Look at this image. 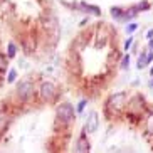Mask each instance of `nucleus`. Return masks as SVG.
Instances as JSON below:
<instances>
[{
    "instance_id": "nucleus-9",
    "label": "nucleus",
    "mask_w": 153,
    "mask_h": 153,
    "mask_svg": "<svg viewBox=\"0 0 153 153\" xmlns=\"http://www.w3.org/2000/svg\"><path fill=\"white\" fill-rule=\"evenodd\" d=\"M82 10H86V12H89V14H93V15H99L101 14V9L99 7H96V5H89V4H81L79 5Z\"/></svg>"
},
{
    "instance_id": "nucleus-13",
    "label": "nucleus",
    "mask_w": 153,
    "mask_h": 153,
    "mask_svg": "<svg viewBox=\"0 0 153 153\" xmlns=\"http://www.w3.org/2000/svg\"><path fill=\"white\" fill-rule=\"evenodd\" d=\"M15 52H17L15 44H14V42H9V45H7V56H9V57H14Z\"/></svg>"
},
{
    "instance_id": "nucleus-16",
    "label": "nucleus",
    "mask_w": 153,
    "mask_h": 153,
    "mask_svg": "<svg viewBox=\"0 0 153 153\" xmlns=\"http://www.w3.org/2000/svg\"><path fill=\"white\" fill-rule=\"evenodd\" d=\"M128 66H130V56L126 54L125 57H123V61H121V68L123 69H128Z\"/></svg>"
},
{
    "instance_id": "nucleus-5",
    "label": "nucleus",
    "mask_w": 153,
    "mask_h": 153,
    "mask_svg": "<svg viewBox=\"0 0 153 153\" xmlns=\"http://www.w3.org/2000/svg\"><path fill=\"white\" fill-rule=\"evenodd\" d=\"M145 108V101L141 96H133V98L126 103V111L130 114H141Z\"/></svg>"
},
{
    "instance_id": "nucleus-17",
    "label": "nucleus",
    "mask_w": 153,
    "mask_h": 153,
    "mask_svg": "<svg viewBox=\"0 0 153 153\" xmlns=\"http://www.w3.org/2000/svg\"><path fill=\"white\" fill-rule=\"evenodd\" d=\"M136 9H138L140 12H141V10H148V9H150V5L146 4V2H141V4H138V5H136Z\"/></svg>"
},
{
    "instance_id": "nucleus-3",
    "label": "nucleus",
    "mask_w": 153,
    "mask_h": 153,
    "mask_svg": "<svg viewBox=\"0 0 153 153\" xmlns=\"http://www.w3.org/2000/svg\"><path fill=\"white\" fill-rule=\"evenodd\" d=\"M59 91H57V86L51 81H44L41 82L39 86V98L44 101V103H52L56 98H57Z\"/></svg>"
},
{
    "instance_id": "nucleus-15",
    "label": "nucleus",
    "mask_w": 153,
    "mask_h": 153,
    "mask_svg": "<svg viewBox=\"0 0 153 153\" xmlns=\"http://www.w3.org/2000/svg\"><path fill=\"white\" fill-rule=\"evenodd\" d=\"M15 77H17V71H15V69H12V71L9 72V76H7V81H9V82H14Z\"/></svg>"
},
{
    "instance_id": "nucleus-18",
    "label": "nucleus",
    "mask_w": 153,
    "mask_h": 153,
    "mask_svg": "<svg viewBox=\"0 0 153 153\" xmlns=\"http://www.w3.org/2000/svg\"><path fill=\"white\" fill-rule=\"evenodd\" d=\"M131 44H133V39H131V37H128V39L125 41V49L128 51V49L131 47Z\"/></svg>"
},
{
    "instance_id": "nucleus-8",
    "label": "nucleus",
    "mask_w": 153,
    "mask_h": 153,
    "mask_svg": "<svg viewBox=\"0 0 153 153\" xmlns=\"http://www.w3.org/2000/svg\"><path fill=\"white\" fill-rule=\"evenodd\" d=\"M10 121V116H9V113L5 111L4 108L0 109V131H4L5 128H7V125H9Z\"/></svg>"
},
{
    "instance_id": "nucleus-25",
    "label": "nucleus",
    "mask_w": 153,
    "mask_h": 153,
    "mask_svg": "<svg viewBox=\"0 0 153 153\" xmlns=\"http://www.w3.org/2000/svg\"><path fill=\"white\" fill-rule=\"evenodd\" d=\"M150 88H153V79H152V81H150Z\"/></svg>"
},
{
    "instance_id": "nucleus-24",
    "label": "nucleus",
    "mask_w": 153,
    "mask_h": 153,
    "mask_svg": "<svg viewBox=\"0 0 153 153\" xmlns=\"http://www.w3.org/2000/svg\"><path fill=\"white\" fill-rule=\"evenodd\" d=\"M150 76H152V77H153V68H152V69H150Z\"/></svg>"
},
{
    "instance_id": "nucleus-23",
    "label": "nucleus",
    "mask_w": 153,
    "mask_h": 153,
    "mask_svg": "<svg viewBox=\"0 0 153 153\" xmlns=\"http://www.w3.org/2000/svg\"><path fill=\"white\" fill-rule=\"evenodd\" d=\"M150 51H153V39L150 41Z\"/></svg>"
},
{
    "instance_id": "nucleus-1",
    "label": "nucleus",
    "mask_w": 153,
    "mask_h": 153,
    "mask_svg": "<svg viewBox=\"0 0 153 153\" xmlns=\"http://www.w3.org/2000/svg\"><path fill=\"white\" fill-rule=\"evenodd\" d=\"M126 103H128L126 93H116V94L109 96V99L106 101V111H113V116H118L126 109Z\"/></svg>"
},
{
    "instance_id": "nucleus-14",
    "label": "nucleus",
    "mask_w": 153,
    "mask_h": 153,
    "mask_svg": "<svg viewBox=\"0 0 153 153\" xmlns=\"http://www.w3.org/2000/svg\"><path fill=\"white\" fill-rule=\"evenodd\" d=\"M136 29H138V25H136L135 22H131V24H128V25H126V32H128V34H133Z\"/></svg>"
},
{
    "instance_id": "nucleus-6",
    "label": "nucleus",
    "mask_w": 153,
    "mask_h": 153,
    "mask_svg": "<svg viewBox=\"0 0 153 153\" xmlns=\"http://www.w3.org/2000/svg\"><path fill=\"white\" fill-rule=\"evenodd\" d=\"M99 126V116L96 111H91L88 114V120H86V125H84V131L86 133H94Z\"/></svg>"
},
{
    "instance_id": "nucleus-10",
    "label": "nucleus",
    "mask_w": 153,
    "mask_h": 153,
    "mask_svg": "<svg viewBox=\"0 0 153 153\" xmlns=\"http://www.w3.org/2000/svg\"><path fill=\"white\" fill-rule=\"evenodd\" d=\"M111 15L113 19H116V20H125V10L120 9V7H111Z\"/></svg>"
},
{
    "instance_id": "nucleus-12",
    "label": "nucleus",
    "mask_w": 153,
    "mask_h": 153,
    "mask_svg": "<svg viewBox=\"0 0 153 153\" xmlns=\"http://www.w3.org/2000/svg\"><path fill=\"white\" fill-rule=\"evenodd\" d=\"M145 126H146V131H148L150 135H153V113H152V114H148L146 121H145Z\"/></svg>"
},
{
    "instance_id": "nucleus-4",
    "label": "nucleus",
    "mask_w": 153,
    "mask_h": 153,
    "mask_svg": "<svg viewBox=\"0 0 153 153\" xmlns=\"http://www.w3.org/2000/svg\"><path fill=\"white\" fill-rule=\"evenodd\" d=\"M15 94H17V98L20 99V101H27V99H30L32 94H34V82L29 81V79L19 82L17 89H15Z\"/></svg>"
},
{
    "instance_id": "nucleus-19",
    "label": "nucleus",
    "mask_w": 153,
    "mask_h": 153,
    "mask_svg": "<svg viewBox=\"0 0 153 153\" xmlns=\"http://www.w3.org/2000/svg\"><path fill=\"white\" fill-rule=\"evenodd\" d=\"M84 106H86V99H82L81 103L77 104V111L81 113V111H82V109H84Z\"/></svg>"
},
{
    "instance_id": "nucleus-21",
    "label": "nucleus",
    "mask_w": 153,
    "mask_h": 153,
    "mask_svg": "<svg viewBox=\"0 0 153 153\" xmlns=\"http://www.w3.org/2000/svg\"><path fill=\"white\" fill-rule=\"evenodd\" d=\"M146 57H148V62H152L153 61V51H148V52H146Z\"/></svg>"
},
{
    "instance_id": "nucleus-2",
    "label": "nucleus",
    "mask_w": 153,
    "mask_h": 153,
    "mask_svg": "<svg viewBox=\"0 0 153 153\" xmlns=\"http://www.w3.org/2000/svg\"><path fill=\"white\" fill-rule=\"evenodd\" d=\"M56 118H57V121L61 125L68 126L74 121V106L69 103H62L59 104L57 109H56Z\"/></svg>"
},
{
    "instance_id": "nucleus-11",
    "label": "nucleus",
    "mask_w": 153,
    "mask_h": 153,
    "mask_svg": "<svg viewBox=\"0 0 153 153\" xmlns=\"http://www.w3.org/2000/svg\"><path fill=\"white\" fill-rule=\"evenodd\" d=\"M148 57H146V52H141L138 57V62H136V66H138V69H143L145 66H148Z\"/></svg>"
},
{
    "instance_id": "nucleus-22",
    "label": "nucleus",
    "mask_w": 153,
    "mask_h": 153,
    "mask_svg": "<svg viewBox=\"0 0 153 153\" xmlns=\"http://www.w3.org/2000/svg\"><path fill=\"white\" fill-rule=\"evenodd\" d=\"M146 37H148V39H152V37H153V29H150V30L146 32Z\"/></svg>"
},
{
    "instance_id": "nucleus-20",
    "label": "nucleus",
    "mask_w": 153,
    "mask_h": 153,
    "mask_svg": "<svg viewBox=\"0 0 153 153\" xmlns=\"http://www.w3.org/2000/svg\"><path fill=\"white\" fill-rule=\"evenodd\" d=\"M5 68H7V62H5L4 57H0V71H2V69H5Z\"/></svg>"
},
{
    "instance_id": "nucleus-7",
    "label": "nucleus",
    "mask_w": 153,
    "mask_h": 153,
    "mask_svg": "<svg viewBox=\"0 0 153 153\" xmlns=\"http://www.w3.org/2000/svg\"><path fill=\"white\" fill-rule=\"evenodd\" d=\"M72 153H89V140L86 135H81L77 138L74 148H72Z\"/></svg>"
}]
</instances>
